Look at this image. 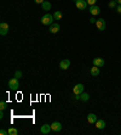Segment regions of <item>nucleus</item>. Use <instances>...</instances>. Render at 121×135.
<instances>
[{"label": "nucleus", "mask_w": 121, "mask_h": 135, "mask_svg": "<svg viewBox=\"0 0 121 135\" xmlns=\"http://www.w3.org/2000/svg\"><path fill=\"white\" fill-rule=\"evenodd\" d=\"M73 91H74L75 95H81V94H82V93L85 91V86L81 84V83H79V84H76V85L74 86Z\"/></svg>", "instance_id": "nucleus-5"}, {"label": "nucleus", "mask_w": 121, "mask_h": 135, "mask_svg": "<svg viewBox=\"0 0 121 135\" xmlns=\"http://www.w3.org/2000/svg\"><path fill=\"white\" fill-rule=\"evenodd\" d=\"M97 116L94 114V113H88V116H87V122L91 123V124H94V123L97 122Z\"/></svg>", "instance_id": "nucleus-13"}, {"label": "nucleus", "mask_w": 121, "mask_h": 135, "mask_svg": "<svg viewBox=\"0 0 121 135\" xmlns=\"http://www.w3.org/2000/svg\"><path fill=\"white\" fill-rule=\"evenodd\" d=\"M80 100H81V101H84V102H87V101L90 100V95L84 91V93H82V94L80 95Z\"/></svg>", "instance_id": "nucleus-17"}, {"label": "nucleus", "mask_w": 121, "mask_h": 135, "mask_svg": "<svg viewBox=\"0 0 121 135\" xmlns=\"http://www.w3.org/2000/svg\"><path fill=\"white\" fill-rule=\"evenodd\" d=\"M96 27H97L98 31H104L106 27H107V23H106V21H104V18H97Z\"/></svg>", "instance_id": "nucleus-4"}, {"label": "nucleus", "mask_w": 121, "mask_h": 135, "mask_svg": "<svg viewBox=\"0 0 121 135\" xmlns=\"http://www.w3.org/2000/svg\"><path fill=\"white\" fill-rule=\"evenodd\" d=\"M59 29H61V27H59L58 23H55L53 22L52 25L50 26V28H49V31L51 32V33H53V34H56V33H58Z\"/></svg>", "instance_id": "nucleus-10"}, {"label": "nucleus", "mask_w": 121, "mask_h": 135, "mask_svg": "<svg viewBox=\"0 0 121 135\" xmlns=\"http://www.w3.org/2000/svg\"><path fill=\"white\" fill-rule=\"evenodd\" d=\"M0 135H9V132H7V130L1 129V130H0Z\"/></svg>", "instance_id": "nucleus-24"}, {"label": "nucleus", "mask_w": 121, "mask_h": 135, "mask_svg": "<svg viewBox=\"0 0 121 135\" xmlns=\"http://www.w3.org/2000/svg\"><path fill=\"white\" fill-rule=\"evenodd\" d=\"M53 17H55V20H62V12L61 11H56L53 13Z\"/></svg>", "instance_id": "nucleus-19"}, {"label": "nucleus", "mask_w": 121, "mask_h": 135, "mask_svg": "<svg viewBox=\"0 0 121 135\" xmlns=\"http://www.w3.org/2000/svg\"><path fill=\"white\" fill-rule=\"evenodd\" d=\"M87 1V4H88V5H96V3H97V0H86Z\"/></svg>", "instance_id": "nucleus-23"}, {"label": "nucleus", "mask_w": 121, "mask_h": 135, "mask_svg": "<svg viewBox=\"0 0 121 135\" xmlns=\"http://www.w3.org/2000/svg\"><path fill=\"white\" fill-rule=\"evenodd\" d=\"M53 20H55L53 15L46 13V15H44L43 17H41V23H43L44 26H51L53 23Z\"/></svg>", "instance_id": "nucleus-1"}, {"label": "nucleus", "mask_w": 121, "mask_h": 135, "mask_svg": "<svg viewBox=\"0 0 121 135\" xmlns=\"http://www.w3.org/2000/svg\"><path fill=\"white\" fill-rule=\"evenodd\" d=\"M88 11H90V13L93 16H97L101 13V9H99V6H97V5H91Z\"/></svg>", "instance_id": "nucleus-8"}, {"label": "nucleus", "mask_w": 121, "mask_h": 135, "mask_svg": "<svg viewBox=\"0 0 121 135\" xmlns=\"http://www.w3.org/2000/svg\"><path fill=\"white\" fill-rule=\"evenodd\" d=\"M116 11H118V13H121V4H119L116 6Z\"/></svg>", "instance_id": "nucleus-25"}, {"label": "nucleus", "mask_w": 121, "mask_h": 135, "mask_svg": "<svg viewBox=\"0 0 121 135\" xmlns=\"http://www.w3.org/2000/svg\"><path fill=\"white\" fill-rule=\"evenodd\" d=\"M90 73H91V75H93V77H97V75L101 73V69H99V67H97V66H93L92 68L90 69Z\"/></svg>", "instance_id": "nucleus-14"}, {"label": "nucleus", "mask_w": 121, "mask_h": 135, "mask_svg": "<svg viewBox=\"0 0 121 135\" xmlns=\"http://www.w3.org/2000/svg\"><path fill=\"white\" fill-rule=\"evenodd\" d=\"M69 67H70V60H68V59H64V60L61 61V63H59V68L61 69H68Z\"/></svg>", "instance_id": "nucleus-7"}, {"label": "nucleus", "mask_w": 121, "mask_h": 135, "mask_svg": "<svg viewBox=\"0 0 121 135\" xmlns=\"http://www.w3.org/2000/svg\"><path fill=\"white\" fill-rule=\"evenodd\" d=\"M41 7H43V10H45V11H49V10H51V3H49V1H44L43 4H41Z\"/></svg>", "instance_id": "nucleus-16"}, {"label": "nucleus", "mask_w": 121, "mask_h": 135, "mask_svg": "<svg viewBox=\"0 0 121 135\" xmlns=\"http://www.w3.org/2000/svg\"><path fill=\"white\" fill-rule=\"evenodd\" d=\"M6 107H7V104L5 102V101H1V102H0V110L1 111H4Z\"/></svg>", "instance_id": "nucleus-21"}, {"label": "nucleus", "mask_w": 121, "mask_h": 135, "mask_svg": "<svg viewBox=\"0 0 121 135\" xmlns=\"http://www.w3.org/2000/svg\"><path fill=\"white\" fill-rule=\"evenodd\" d=\"M96 21H97V20L94 18V17H92V18L90 20V22H91V23H96Z\"/></svg>", "instance_id": "nucleus-27"}, {"label": "nucleus", "mask_w": 121, "mask_h": 135, "mask_svg": "<svg viewBox=\"0 0 121 135\" xmlns=\"http://www.w3.org/2000/svg\"><path fill=\"white\" fill-rule=\"evenodd\" d=\"M51 128H52V130L55 133H58V132L62 130V124H61L59 122H53L52 124H51Z\"/></svg>", "instance_id": "nucleus-11"}, {"label": "nucleus", "mask_w": 121, "mask_h": 135, "mask_svg": "<svg viewBox=\"0 0 121 135\" xmlns=\"http://www.w3.org/2000/svg\"><path fill=\"white\" fill-rule=\"evenodd\" d=\"M0 118H4V112H3V111L0 112Z\"/></svg>", "instance_id": "nucleus-28"}, {"label": "nucleus", "mask_w": 121, "mask_h": 135, "mask_svg": "<svg viewBox=\"0 0 121 135\" xmlns=\"http://www.w3.org/2000/svg\"><path fill=\"white\" fill-rule=\"evenodd\" d=\"M93 66H97V67H103L104 66V60L101 59V57H97V59H93Z\"/></svg>", "instance_id": "nucleus-12"}, {"label": "nucleus", "mask_w": 121, "mask_h": 135, "mask_svg": "<svg viewBox=\"0 0 121 135\" xmlns=\"http://www.w3.org/2000/svg\"><path fill=\"white\" fill-rule=\"evenodd\" d=\"M15 77H16V78H22V72H21V71H16V72H15Z\"/></svg>", "instance_id": "nucleus-22"}, {"label": "nucleus", "mask_w": 121, "mask_h": 135, "mask_svg": "<svg viewBox=\"0 0 121 135\" xmlns=\"http://www.w3.org/2000/svg\"><path fill=\"white\" fill-rule=\"evenodd\" d=\"M52 130V128H51V126L50 124H44V126H41V128H40V133L41 134H49V133Z\"/></svg>", "instance_id": "nucleus-9"}, {"label": "nucleus", "mask_w": 121, "mask_h": 135, "mask_svg": "<svg viewBox=\"0 0 121 135\" xmlns=\"http://www.w3.org/2000/svg\"><path fill=\"white\" fill-rule=\"evenodd\" d=\"M116 3H118V4H121V0H116Z\"/></svg>", "instance_id": "nucleus-29"}, {"label": "nucleus", "mask_w": 121, "mask_h": 135, "mask_svg": "<svg viewBox=\"0 0 121 135\" xmlns=\"http://www.w3.org/2000/svg\"><path fill=\"white\" fill-rule=\"evenodd\" d=\"M7 33H9V25L6 22H1L0 23V34L6 35Z\"/></svg>", "instance_id": "nucleus-6"}, {"label": "nucleus", "mask_w": 121, "mask_h": 135, "mask_svg": "<svg viewBox=\"0 0 121 135\" xmlns=\"http://www.w3.org/2000/svg\"><path fill=\"white\" fill-rule=\"evenodd\" d=\"M7 132H9V135H17V133H18L16 128H10Z\"/></svg>", "instance_id": "nucleus-20"}, {"label": "nucleus", "mask_w": 121, "mask_h": 135, "mask_svg": "<svg viewBox=\"0 0 121 135\" xmlns=\"http://www.w3.org/2000/svg\"><path fill=\"white\" fill-rule=\"evenodd\" d=\"M94 124H96L97 129H104L106 128V122H104V119H97V122L94 123Z\"/></svg>", "instance_id": "nucleus-15"}, {"label": "nucleus", "mask_w": 121, "mask_h": 135, "mask_svg": "<svg viewBox=\"0 0 121 135\" xmlns=\"http://www.w3.org/2000/svg\"><path fill=\"white\" fill-rule=\"evenodd\" d=\"M116 6H118L116 0H112V1H109V7H110V9H116Z\"/></svg>", "instance_id": "nucleus-18"}, {"label": "nucleus", "mask_w": 121, "mask_h": 135, "mask_svg": "<svg viewBox=\"0 0 121 135\" xmlns=\"http://www.w3.org/2000/svg\"><path fill=\"white\" fill-rule=\"evenodd\" d=\"M74 3H75V6H76V9L81 10V11L86 10L87 5H88L86 0H74Z\"/></svg>", "instance_id": "nucleus-3"}, {"label": "nucleus", "mask_w": 121, "mask_h": 135, "mask_svg": "<svg viewBox=\"0 0 121 135\" xmlns=\"http://www.w3.org/2000/svg\"><path fill=\"white\" fill-rule=\"evenodd\" d=\"M7 85H9V88L11 89V90H17V89L19 88L18 78H16V77L11 78V79L9 80V83H7Z\"/></svg>", "instance_id": "nucleus-2"}, {"label": "nucleus", "mask_w": 121, "mask_h": 135, "mask_svg": "<svg viewBox=\"0 0 121 135\" xmlns=\"http://www.w3.org/2000/svg\"><path fill=\"white\" fill-rule=\"evenodd\" d=\"M44 1H45V0H34V3H35V4H40V5L44 3Z\"/></svg>", "instance_id": "nucleus-26"}]
</instances>
